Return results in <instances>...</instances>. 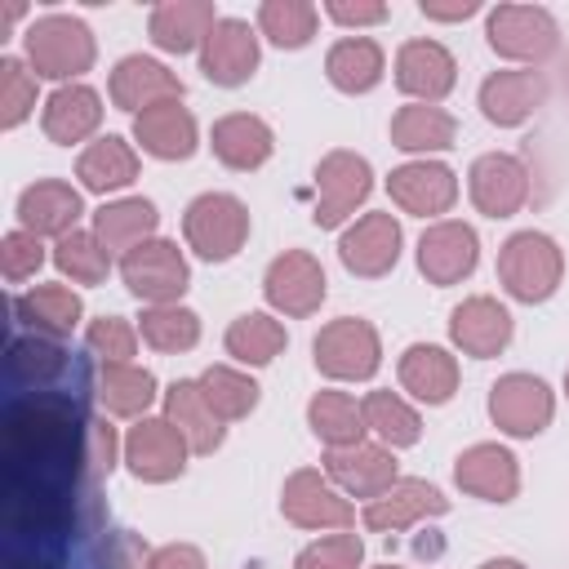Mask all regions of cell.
Wrapping results in <instances>:
<instances>
[{"label":"cell","mask_w":569,"mask_h":569,"mask_svg":"<svg viewBox=\"0 0 569 569\" xmlns=\"http://www.w3.org/2000/svg\"><path fill=\"white\" fill-rule=\"evenodd\" d=\"M84 427L76 405L53 391H27L4 413V453L9 471L53 476V462H67L71 449L84 445Z\"/></svg>","instance_id":"cell-1"},{"label":"cell","mask_w":569,"mask_h":569,"mask_svg":"<svg viewBox=\"0 0 569 569\" xmlns=\"http://www.w3.org/2000/svg\"><path fill=\"white\" fill-rule=\"evenodd\" d=\"M22 49L36 76L44 80H62L76 84V76H84L93 67V31L71 18V13H44L22 31Z\"/></svg>","instance_id":"cell-2"},{"label":"cell","mask_w":569,"mask_h":569,"mask_svg":"<svg viewBox=\"0 0 569 569\" xmlns=\"http://www.w3.org/2000/svg\"><path fill=\"white\" fill-rule=\"evenodd\" d=\"M565 276L560 244L542 231H516L498 249V280L516 302H547Z\"/></svg>","instance_id":"cell-3"},{"label":"cell","mask_w":569,"mask_h":569,"mask_svg":"<svg viewBox=\"0 0 569 569\" xmlns=\"http://www.w3.org/2000/svg\"><path fill=\"white\" fill-rule=\"evenodd\" d=\"M182 236L204 262H227L249 236V209L227 191H204L182 213Z\"/></svg>","instance_id":"cell-4"},{"label":"cell","mask_w":569,"mask_h":569,"mask_svg":"<svg viewBox=\"0 0 569 569\" xmlns=\"http://www.w3.org/2000/svg\"><path fill=\"white\" fill-rule=\"evenodd\" d=\"M120 280L133 298H142L147 307H169L187 293V280H191V267L182 258V249L173 240H142L138 249H129L120 258Z\"/></svg>","instance_id":"cell-5"},{"label":"cell","mask_w":569,"mask_h":569,"mask_svg":"<svg viewBox=\"0 0 569 569\" xmlns=\"http://www.w3.org/2000/svg\"><path fill=\"white\" fill-rule=\"evenodd\" d=\"M311 356H316V369L325 378H338V382H360V378H373L378 360H382V342H378V329L360 316H342V320H329L316 342H311Z\"/></svg>","instance_id":"cell-6"},{"label":"cell","mask_w":569,"mask_h":569,"mask_svg":"<svg viewBox=\"0 0 569 569\" xmlns=\"http://www.w3.org/2000/svg\"><path fill=\"white\" fill-rule=\"evenodd\" d=\"M485 40L498 58L511 62H542L560 44V27L542 4H498L489 9Z\"/></svg>","instance_id":"cell-7"},{"label":"cell","mask_w":569,"mask_h":569,"mask_svg":"<svg viewBox=\"0 0 569 569\" xmlns=\"http://www.w3.org/2000/svg\"><path fill=\"white\" fill-rule=\"evenodd\" d=\"M71 502H76V498L62 493L58 476H22V471H9V498H4L9 533L53 538V533L67 529Z\"/></svg>","instance_id":"cell-8"},{"label":"cell","mask_w":569,"mask_h":569,"mask_svg":"<svg viewBox=\"0 0 569 569\" xmlns=\"http://www.w3.org/2000/svg\"><path fill=\"white\" fill-rule=\"evenodd\" d=\"M373 191V173H369V160L356 156V151H329L320 156L316 164V209H311V222L316 227H342L356 204H365V196Z\"/></svg>","instance_id":"cell-9"},{"label":"cell","mask_w":569,"mask_h":569,"mask_svg":"<svg viewBox=\"0 0 569 569\" xmlns=\"http://www.w3.org/2000/svg\"><path fill=\"white\" fill-rule=\"evenodd\" d=\"M556 413V400H551V387L533 373H502L493 387H489V418L498 431L516 436V440H529L538 436Z\"/></svg>","instance_id":"cell-10"},{"label":"cell","mask_w":569,"mask_h":569,"mask_svg":"<svg viewBox=\"0 0 569 569\" xmlns=\"http://www.w3.org/2000/svg\"><path fill=\"white\" fill-rule=\"evenodd\" d=\"M280 511H284V520L298 525V529H351V520H356L347 493H342L329 476H320V471H311V467H298V471L284 480V489H280Z\"/></svg>","instance_id":"cell-11"},{"label":"cell","mask_w":569,"mask_h":569,"mask_svg":"<svg viewBox=\"0 0 569 569\" xmlns=\"http://www.w3.org/2000/svg\"><path fill=\"white\" fill-rule=\"evenodd\" d=\"M187 453H191V445L182 440V431L169 418H138L124 436V462L147 485H164V480L182 476Z\"/></svg>","instance_id":"cell-12"},{"label":"cell","mask_w":569,"mask_h":569,"mask_svg":"<svg viewBox=\"0 0 569 569\" xmlns=\"http://www.w3.org/2000/svg\"><path fill=\"white\" fill-rule=\"evenodd\" d=\"M476 258H480V240L458 218L431 222L422 231V240H418V271L431 284H458V280H467L476 271Z\"/></svg>","instance_id":"cell-13"},{"label":"cell","mask_w":569,"mask_h":569,"mask_svg":"<svg viewBox=\"0 0 569 569\" xmlns=\"http://www.w3.org/2000/svg\"><path fill=\"white\" fill-rule=\"evenodd\" d=\"M262 293L280 316H311L325 302V271L311 253L284 249L262 276Z\"/></svg>","instance_id":"cell-14"},{"label":"cell","mask_w":569,"mask_h":569,"mask_svg":"<svg viewBox=\"0 0 569 569\" xmlns=\"http://www.w3.org/2000/svg\"><path fill=\"white\" fill-rule=\"evenodd\" d=\"M338 258L351 276H365V280H378L396 267L400 258V222L391 213H365L356 218L342 240H338Z\"/></svg>","instance_id":"cell-15"},{"label":"cell","mask_w":569,"mask_h":569,"mask_svg":"<svg viewBox=\"0 0 569 569\" xmlns=\"http://www.w3.org/2000/svg\"><path fill=\"white\" fill-rule=\"evenodd\" d=\"M200 71L222 89L244 84L258 71V36H253V27L240 22V18H218L213 31L200 44Z\"/></svg>","instance_id":"cell-16"},{"label":"cell","mask_w":569,"mask_h":569,"mask_svg":"<svg viewBox=\"0 0 569 569\" xmlns=\"http://www.w3.org/2000/svg\"><path fill=\"white\" fill-rule=\"evenodd\" d=\"M467 178H471V200L485 218H511L529 200V169L507 151L480 156Z\"/></svg>","instance_id":"cell-17"},{"label":"cell","mask_w":569,"mask_h":569,"mask_svg":"<svg viewBox=\"0 0 569 569\" xmlns=\"http://www.w3.org/2000/svg\"><path fill=\"white\" fill-rule=\"evenodd\" d=\"M542 102H547V80H542V71H533V67L493 71V76H485V84H480V111H485V120L498 124V129L525 124Z\"/></svg>","instance_id":"cell-18"},{"label":"cell","mask_w":569,"mask_h":569,"mask_svg":"<svg viewBox=\"0 0 569 569\" xmlns=\"http://www.w3.org/2000/svg\"><path fill=\"white\" fill-rule=\"evenodd\" d=\"M387 191H391V200H396L405 213L436 218V213H449V204L458 200V178H453V169L440 164V160H409V164L391 169Z\"/></svg>","instance_id":"cell-19"},{"label":"cell","mask_w":569,"mask_h":569,"mask_svg":"<svg viewBox=\"0 0 569 569\" xmlns=\"http://www.w3.org/2000/svg\"><path fill=\"white\" fill-rule=\"evenodd\" d=\"M325 476L347 493V498H378L382 489H391L396 476V458L387 445H347V449H329L325 453Z\"/></svg>","instance_id":"cell-20"},{"label":"cell","mask_w":569,"mask_h":569,"mask_svg":"<svg viewBox=\"0 0 569 569\" xmlns=\"http://www.w3.org/2000/svg\"><path fill=\"white\" fill-rule=\"evenodd\" d=\"M453 480L462 493L471 498H485V502H511L516 489H520V467H516V453L493 445V440H480L471 449L458 453L453 462Z\"/></svg>","instance_id":"cell-21"},{"label":"cell","mask_w":569,"mask_h":569,"mask_svg":"<svg viewBox=\"0 0 569 569\" xmlns=\"http://www.w3.org/2000/svg\"><path fill=\"white\" fill-rule=\"evenodd\" d=\"M458 80V62L440 40H405L396 53V84L418 102H440Z\"/></svg>","instance_id":"cell-22"},{"label":"cell","mask_w":569,"mask_h":569,"mask_svg":"<svg viewBox=\"0 0 569 569\" xmlns=\"http://www.w3.org/2000/svg\"><path fill=\"white\" fill-rule=\"evenodd\" d=\"M111 102L120 111H133L142 116L147 107H160V102H182V80L156 62V58H142V53H129L116 62L111 71Z\"/></svg>","instance_id":"cell-23"},{"label":"cell","mask_w":569,"mask_h":569,"mask_svg":"<svg viewBox=\"0 0 569 569\" xmlns=\"http://www.w3.org/2000/svg\"><path fill=\"white\" fill-rule=\"evenodd\" d=\"M449 511V498L427 485V480H396L391 489H382L378 498L365 502V525L373 533H400L427 516H445Z\"/></svg>","instance_id":"cell-24"},{"label":"cell","mask_w":569,"mask_h":569,"mask_svg":"<svg viewBox=\"0 0 569 569\" xmlns=\"http://www.w3.org/2000/svg\"><path fill=\"white\" fill-rule=\"evenodd\" d=\"M449 338L462 356H476V360H489L498 356L507 342H511V316L498 298H467L449 311Z\"/></svg>","instance_id":"cell-25"},{"label":"cell","mask_w":569,"mask_h":569,"mask_svg":"<svg viewBox=\"0 0 569 569\" xmlns=\"http://www.w3.org/2000/svg\"><path fill=\"white\" fill-rule=\"evenodd\" d=\"M80 213H84V200L62 178H40L18 196V222L31 236H58L62 240L67 231H76Z\"/></svg>","instance_id":"cell-26"},{"label":"cell","mask_w":569,"mask_h":569,"mask_svg":"<svg viewBox=\"0 0 569 569\" xmlns=\"http://www.w3.org/2000/svg\"><path fill=\"white\" fill-rule=\"evenodd\" d=\"M49 142L58 147H71V142H84L98 124H102V98L89 89V84H58L49 98H44V116H40Z\"/></svg>","instance_id":"cell-27"},{"label":"cell","mask_w":569,"mask_h":569,"mask_svg":"<svg viewBox=\"0 0 569 569\" xmlns=\"http://www.w3.org/2000/svg\"><path fill=\"white\" fill-rule=\"evenodd\" d=\"M209 147H213V156H218L227 169L249 173V169H258V164L271 160L276 138H271L267 120H258V116H249V111H231V116L213 120Z\"/></svg>","instance_id":"cell-28"},{"label":"cell","mask_w":569,"mask_h":569,"mask_svg":"<svg viewBox=\"0 0 569 569\" xmlns=\"http://www.w3.org/2000/svg\"><path fill=\"white\" fill-rule=\"evenodd\" d=\"M164 418L182 431V440L191 445V453H213L222 445V418L204 400L200 378H178L164 391Z\"/></svg>","instance_id":"cell-29"},{"label":"cell","mask_w":569,"mask_h":569,"mask_svg":"<svg viewBox=\"0 0 569 569\" xmlns=\"http://www.w3.org/2000/svg\"><path fill=\"white\" fill-rule=\"evenodd\" d=\"M133 138L156 160H187L196 151V116L182 102H160L133 116Z\"/></svg>","instance_id":"cell-30"},{"label":"cell","mask_w":569,"mask_h":569,"mask_svg":"<svg viewBox=\"0 0 569 569\" xmlns=\"http://www.w3.org/2000/svg\"><path fill=\"white\" fill-rule=\"evenodd\" d=\"M400 387L422 405H445L458 391V360L445 347L413 342L400 356Z\"/></svg>","instance_id":"cell-31"},{"label":"cell","mask_w":569,"mask_h":569,"mask_svg":"<svg viewBox=\"0 0 569 569\" xmlns=\"http://www.w3.org/2000/svg\"><path fill=\"white\" fill-rule=\"evenodd\" d=\"M213 22H218V13H213L209 0H164V4L151 9V22L147 27H151L156 49L187 53V49L204 44V36L213 31Z\"/></svg>","instance_id":"cell-32"},{"label":"cell","mask_w":569,"mask_h":569,"mask_svg":"<svg viewBox=\"0 0 569 569\" xmlns=\"http://www.w3.org/2000/svg\"><path fill=\"white\" fill-rule=\"evenodd\" d=\"M13 316L27 329H36L40 338H53L58 342V338H67L80 325L84 307H80V293L67 289V284H36L22 298H13Z\"/></svg>","instance_id":"cell-33"},{"label":"cell","mask_w":569,"mask_h":569,"mask_svg":"<svg viewBox=\"0 0 569 569\" xmlns=\"http://www.w3.org/2000/svg\"><path fill=\"white\" fill-rule=\"evenodd\" d=\"M156 222H160V213H156L151 200L124 196V200H111V204H102L93 213V236L102 240L107 253H120L124 258L129 249H138L142 240L156 236Z\"/></svg>","instance_id":"cell-34"},{"label":"cell","mask_w":569,"mask_h":569,"mask_svg":"<svg viewBox=\"0 0 569 569\" xmlns=\"http://www.w3.org/2000/svg\"><path fill=\"white\" fill-rule=\"evenodd\" d=\"M458 138V120L445 107L431 102H409L391 116V142L409 156H427V151H445Z\"/></svg>","instance_id":"cell-35"},{"label":"cell","mask_w":569,"mask_h":569,"mask_svg":"<svg viewBox=\"0 0 569 569\" xmlns=\"http://www.w3.org/2000/svg\"><path fill=\"white\" fill-rule=\"evenodd\" d=\"M76 178H80L84 191H98V196L120 191V187H129V182L138 178V156H133V147H129L124 138L107 133V138H98V142H89V147L80 151Z\"/></svg>","instance_id":"cell-36"},{"label":"cell","mask_w":569,"mask_h":569,"mask_svg":"<svg viewBox=\"0 0 569 569\" xmlns=\"http://www.w3.org/2000/svg\"><path fill=\"white\" fill-rule=\"evenodd\" d=\"M382 67H387V58L369 36H342L325 53V76L342 93H369L382 80Z\"/></svg>","instance_id":"cell-37"},{"label":"cell","mask_w":569,"mask_h":569,"mask_svg":"<svg viewBox=\"0 0 569 569\" xmlns=\"http://www.w3.org/2000/svg\"><path fill=\"white\" fill-rule=\"evenodd\" d=\"M307 427L316 431V440H325L329 449H347L365 440V409L347 396V391H316L307 405Z\"/></svg>","instance_id":"cell-38"},{"label":"cell","mask_w":569,"mask_h":569,"mask_svg":"<svg viewBox=\"0 0 569 569\" xmlns=\"http://www.w3.org/2000/svg\"><path fill=\"white\" fill-rule=\"evenodd\" d=\"M98 400L116 418H147V409L156 400V373L142 365H102Z\"/></svg>","instance_id":"cell-39"},{"label":"cell","mask_w":569,"mask_h":569,"mask_svg":"<svg viewBox=\"0 0 569 569\" xmlns=\"http://www.w3.org/2000/svg\"><path fill=\"white\" fill-rule=\"evenodd\" d=\"M360 409H365V427L378 436V445H387V449H409V445H418L422 418H418V409L405 405L396 391H369V396L360 400Z\"/></svg>","instance_id":"cell-40"},{"label":"cell","mask_w":569,"mask_h":569,"mask_svg":"<svg viewBox=\"0 0 569 569\" xmlns=\"http://www.w3.org/2000/svg\"><path fill=\"white\" fill-rule=\"evenodd\" d=\"M284 342H289L284 325L267 311H249L227 329V356H236L240 365H271L284 351Z\"/></svg>","instance_id":"cell-41"},{"label":"cell","mask_w":569,"mask_h":569,"mask_svg":"<svg viewBox=\"0 0 569 569\" xmlns=\"http://www.w3.org/2000/svg\"><path fill=\"white\" fill-rule=\"evenodd\" d=\"M4 360H9V378H13L18 387H31V391H44V387L67 369V351H62L53 338H40V333L13 338Z\"/></svg>","instance_id":"cell-42"},{"label":"cell","mask_w":569,"mask_h":569,"mask_svg":"<svg viewBox=\"0 0 569 569\" xmlns=\"http://www.w3.org/2000/svg\"><path fill=\"white\" fill-rule=\"evenodd\" d=\"M138 333L147 347L156 351H191L200 342V316L182 302H169V307H147L138 316Z\"/></svg>","instance_id":"cell-43"},{"label":"cell","mask_w":569,"mask_h":569,"mask_svg":"<svg viewBox=\"0 0 569 569\" xmlns=\"http://www.w3.org/2000/svg\"><path fill=\"white\" fill-rule=\"evenodd\" d=\"M316 4L311 0H262L258 31L280 49H302L316 36Z\"/></svg>","instance_id":"cell-44"},{"label":"cell","mask_w":569,"mask_h":569,"mask_svg":"<svg viewBox=\"0 0 569 569\" xmlns=\"http://www.w3.org/2000/svg\"><path fill=\"white\" fill-rule=\"evenodd\" d=\"M200 391H204V400L213 405V413L222 422H236V418L253 413V405H258V382L249 373L231 369V365H209L200 373Z\"/></svg>","instance_id":"cell-45"},{"label":"cell","mask_w":569,"mask_h":569,"mask_svg":"<svg viewBox=\"0 0 569 569\" xmlns=\"http://www.w3.org/2000/svg\"><path fill=\"white\" fill-rule=\"evenodd\" d=\"M53 262L62 276H71V284H102L111 271V253L102 249V240L93 231H67L53 244Z\"/></svg>","instance_id":"cell-46"},{"label":"cell","mask_w":569,"mask_h":569,"mask_svg":"<svg viewBox=\"0 0 569 569\" xmlns=\"http://www.w3.org/2000/svg\"><path fill=\"white\" fill-rule=\"evenodd\" d=\"M36 107V76L27 71L22 58L4 53L0 58V124L4 129H18Z\"/></svg>","instance_id":"cell-47"},{"label":"cell","mask_w":569,"mask_h":569,"mask_svg":"<svg viewBox=\"0 0 569 569\" xmlns=\"http://www.w3.org/2000/svg\"><path fill=\"white\" fill-rule=\"evenodd\" d=\"M84 342L102 365H133L138 356V329L124 316H98L84 329Z\"/></svg>","instance_id":"cell-48"},{"label":"cell","mask_w":569,"mask_h":569,"mask_svg":"<svg viewBox=\"0 0 569 569\" xmlns=\"http://www.w3.org/2000/svg\"><path fill=\"white\" fill-rule=\"evenodd\" d=\"M360 556H365V542L347 529L338 533H325L316 542H307L293 560V569H360Z\"/></svg>","instance_id":"cell-49"},{"label":"cell","mask_w":569,"mask_h":569,"mask_svg":"<svg viewBox=\"0 0 569 569\" xmlns=\"http://www.w3.org/2000/svg\"><path fill=\"white\" fill-rule=\"evenodd\" d=\"M116 453H120V436H116V427H111V422H102V418H93V422L84 427L80 471H84L89 480H102V476H111Z\"/></svg>","instance_id":"cell-50"},{"label":"cell","mask_w":569,"mask_h":569,"mask_svg":"<svg viewBox=\"0 0 569 569\" xmlns=\"http://www.w3.org/2000/svg\"><path fill=\"white\" fill-rule=\"evenodd\" d=\"M40 262H44L40 236H31V231L18 227V231H9L0 240V271H4V280H27V276L40 271Z\"/></svg>","instance_id":"cell-51"},{"label":"cell","mask_w":569,"mask_h":569,"mask_svg":"<svg viewBox=\"0 0 569 569\" xmlns=\"http://www.w3.org/2000/svg\"><path fill=\"white\" fill-rule=\"evenodd\" d=\"M151 551L133 529H111L98 547V569H147Z\"/></svg>","instance_id":"cell-52"},{"label":"cell","mask_w":569,"mask_h":569,"mask_svg":"<svg viewBox=\"0 0 569 569\" xmlns=\"http://www.w3.org/2000/svg\"><path fill=\"white\" fill-rule=\"evenodd\" d=\"M325 13L342 27H373V22L387 18V4L382 0H329Z\"/></svg>","instance_id":"cell-53"},{"label":"cell","mask_w":569,"mask_h":569,"mask_svg":"<svg viewBox=\"0 0 569 569\" xmlns=\"http://www.w3.org/2000/svg\"><path fill=\"white\" fill-rule=\"evenodd\" d=\"M147 569H204V556L191 542H169V547H156L151 551V565Z\"/></svg>","instance_id":"cell-54"},{"label":"cell","mask_w":569,"mask_h":569,"mask_svg":"<svg viewBox=\"0 0 569 569\" xmlns=\"http://www.w3.org/2000/svg\"><path fill=\"white\" fill-rule=\"evenodd\" d=\"M418 9H422V18H431V22H462V18H471L480 4H476V0H422Z\"/></svg>","instance_id":"cell-55"},{"label":"cell","mask_w":569,"mask_h":569,"mask_svg":"<svg viewBox=\"0 0 569 569\" xmlns=\"http://www.w3.org/2000/svg\"><path fill=\"white\" fill-rule=\"evenodd\" d=\"M9 569H53L49 560H36V556H27V560H9Z\"/></svg>","instance_id":"cell-56"},{"label":"cell","mask_w":569,"mask_h":569,"mask_svg":"<svg viewBox=\"0 0 569 569\" xmlns=\"http://www.w3.org/2000/svg\"><path fill=\"white\" fill-rule=\"evenodd\" d=\"M480 569H525L520 560H511V556H498V560H485Z\"/></svg>","instance_id":"cell-57"},{"label":"cell","mask_w":569,"mask_h":569,"mask_svg":"<svg viewBox=\"0 0 569 569\" xmlns=\"http://www.w3.org/2000/svg\"><path fill=\"white\" fill-rule=\"evenodd\" d=\"M13 18H22V4H4V9H0V27H9Z\"/></svg>","instance_id":"cell-58"},{"label":"cell","mask_w":569,"mask_h":569,"mask_svg":"<svg viewBox=\"0 0 569 569\" xmlns=\"http://www.w3.org/2000/svg\"><path fill=\"white\" fill-rule=\"evenodd\" d=\"M565 93H569V62H565Z\"/></svg>","instance_id":"cell-59"},{"label":"cell","mask_w":569,"mask_h":569,"mask_svg":"<svg viewBox=\"0 0 569 569\" xmlns=\"http://www.w3.org/2000/svg\"><path fill=\"white\" fill-rule=\"evenodd\" d=\"M565 396H569V369H565Z\"/></svg>","instance_id":"cell-60"},{"label":"cell","mask_w":569,"mask_h":569,"mask_svg":"<svg viewBox=\"0 0 569 569\" xmlns=\"http://www.w3.org/2000/svg\"><path fill=\"white\" fill-rule=\"evenodd\" d=\"M378 569H400V565H378Z\"/></svg>","instance_id":"cell-61"}]
</instances>
